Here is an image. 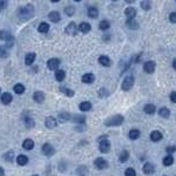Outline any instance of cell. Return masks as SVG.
<instances>
[{
    "label": "cell",
    "instance_id": "d4e9b609",
    "mask_svg": "<svg viewBox=\"0 0 176 176\" xmlns=\"http://www.w3.org/2000/svg\"><path fill=\"white\" fill-rule=\"evenodd\" d=\"M16 163L19 166H26L28 163V157L26 155H19L16 157Z\"/></svg>",
    "mask_w": 176,
    "mask_h": 176
},
{
    "label": "cell",
    "instance_id": "6da1fadb",
    "mask_svg": "<svg viewBox=\"0 0 176 176\" xmlns=\"http://www.w3.org/2000/svg\"><path fill=\"white\" fill-rule=\"evenodd\" d=\"M34 15V8L32 6H26V7H20L18 10V16L23 20H28Z\"/></svg>",
    "mask_w": 176,
    "mask_h": 176
},
{
    "label": "cell",
    "instance_id": "ffe728a7",
    "mask_svg": "<svg viewBox=\"0 0 176 176\" xmlns=\"http://www.w3.org/2000/svg\"><path fill=\"white\" fill-rule=\"evenodd\" d=\"M33 100L38 103H41L45 101V94L42 92H35L34 95H33Z\"/></svg>",
    "mask_w": 176,
    "mask_h": 176
},
{
    "label": "cell",
    "instance_id": "816d5d0a",
    "mask_svg": "<svg viewBox=\"0 0 176 176\" xmlns=\"http://www.w3.org/2000/svg\"><path fill=\"white\" fill-rule=\"evenodd\" d=\"M32 176H38V175H32Z\"/></svg>",
    "mask_w": 176,
    "mask_h": 176
},
{
    "label": "cell",
    "instance_id": "ee69618b",
    "mask_svg": "<svg viewBox=\"0 0 176 176\" xmlns=\"http://www.w3.org/2000/svg\"><path fill=\"white\" fill-rule=\"evenodd\" d=\"M74 121L78 122V123H83V122H85V116L76 115V116H74Z\"/></svg>",
    "mask_w": 176,
    "mask_h": 176
},
{
    "label": "cell",
    "instance_id": "f6af8a7d",
    "mask_svg": "<svg viewBox=\"0 0 176 176\" xmlns=\"http://www.w3.org/2000/svg\"><path fill=\"white\" fill-rule=\"evenodd\" d=\"M169 20H170V23L176 24V12H173L169 14Z\"/></svg>",
    "mask_w": 176,
    "mask_h": 176
},
{
    "label": "cell",
    "instance_id": "bcb514c9",
    "mask_svg": "<svg viewBox=\"0 0 176 176\" xmlns=\"http://www.w3.org/2000/svg\"><path fill=\"white\" fill-rule=\"evenodd\" d=\"M170 101L174 102V103H176V93L175 92H171L170 93Z\"/></svg>",
    "mask_w": 176,
    "mask_h": 176
},
{
    "label": "cell",
    "instance_id": "484cf974",
    "mask_svg": "<svg viewBox=\"0 0 176 176\" xmlns=\"http://www.w3.org/2000/svg\"><path fill=\"white\" fill-rule=\"evenodd\" d=\"M65 78H66L65 70H62V69H58V70H55V79H57V81L61 82V81L65 80Z\"/></svg>",
    "mask_w": 176,
    "mask_h": 176
},
{
    "label": "cell",
    "instance_id": "2e32d148",
    "mask_svg": "<svg viewBox=\"0 0 176 176\" xmlns=\"http://www.w3.org/2000/svg\"><path fill=\"white\" fill-rule=\"evenodd\" d=\"M143 111H145V113L148 114V115H153V114L156 112V107H155L153 103H147L145 107H143Z\"/></svg>",
    "mask_w": 176,
    "mask_h": 176
},
{
    "label": "cell",
    "instance_id": "9a60e30c",
    "mask_svg": "<svg viewBox=\"0 0 176 176\" xmlns=\"http://www.w3.org/2000/svg\"><path fill=\"white\" fill-rule=\"evenodd\" d=\"M99 63L102 65L103 67H109V66L112 65V61H111V59H109L108 57L101 55V57L99 58Z\"/></svg>",
    "mask_w": 176,
    "mask_h": 176
},
{
    "label": "cell",
    "instance_id": "7402d4cb",
    "mask_svg": "<svg viewBox=\"0 0 176 176\" xmlns=\"http://www.w3.org/2000/svg\"><path fill=\"white\" fill-rule=\"evenodd\" d=\"M91 25L88 24V23H81L80 25H79V27H78V29L80 31V32H82V33H88V32H91Z\"/></svg>",
    "mask_w": 176,
    "mask_h": 176
},
{
    "label": "cell",
    "instance_id": "f907efd6",
    "mask_svg": "<svg viewBox=\"0 0 176 176\" xmlns=\"http://www.w3.org/2000/svg\"><path fill=\"white\" fill-rule=\"evenodd\" d=\"M4 175H5L4 169H3V168H0V176H4Z\"/></svg>",
    "mask_w": 176,
    "mask_h": 176
},
{
    "label": "cell",
    "instance_id": "83f0119b",
    "mask_svg": "<svg viewBox=\"0 0 176 176\" xmlns=\"http://www.w3.org/2000/svg\"><path fill=\"white\" fill-rule=\"evenodd\" d=\"M126 25L130 28V29H137L138 28V23L135 19H128L126 21Z\"/></svg>",
    "mask_w": 176,
    "mask_h": 176
},
{
    "label": "cell",
    "instance_id": "3957f363",
    "mask_svg": "<svg viewBox=\"0 0 176 176\" xmlns=\"http://www.w3.org/2000/svg\"><path fill=\"white\" fill-rule=\"evenodd\" d=\"M99 149L101 153H108L111 150V143H109V141L107 140V137L103 136V137H100L99 138Z\"/></svg>",
    "mask_w": 176,
    "mask_h": 176
},
{
    "label": "cell",
    "instance_id": "9c48e42d",
    "mask_svg": "<svg viewBox=\"0 0 176 176\" xmlns=\"http://www.w3.org/2000/svg\"><path fill=\"white\" fill-rule=\"evenodd\" d=\"M66 33L68 35H72V37H74V35H76V33H78V26L74 23L68 24L67 27H66Z\"/></svg>",
    "mask_w": 176,
    "mask_h": 176
},
{
    "label": "cell",
    "instance_id": "5bb4252c",
    "mask_svg": "<svg viewBox=\"0 0 176 176\" xmlns=\"http://www.w3.org/2000/svg\"><path fill=\"white\" fill-rule=\"evenodd\" d=\"M154 171H155V166L153 163H150V162L145 163V166H143V173L146 175H151V174H154Z\"/></svg>",
    "mask_w": 176,
    "mask_h": 176
},
{
    "label": "cell",
    "instance_id": "e575fe53",
    "mask_svg": "<svg viewBox=\"0 0 176 176\" xmlns=\"http://www.w3.org/2000/svg\"><path fill=\"white\" fill-rule=\"evenodd\" d=\"M111 27V24H109V21H107V20H102L100 24H99V28L101 29V31H106V29H108Z\"/></svg>",
    "mask_w": 176,
    "mask_h": 176
},
{
    "label": "cell",
    "instance_id": "4dcf8cb0",
    "mask_svg": "<svg viewBox=\"0 0 176 176\" xmlns=\"http://www.w3.org/2000/svg\"><path fill=\"white\" fill-rule=\"evenodd\" d=\"M58 119H59L60 122H67V121L70 119V115H69L67 112H61V113L59 114Z\"/></svg>",
    "mask_w": 176,
    "mask_h": 176
},
{
    "label": "cell",
    "instance_id": "7dc6e473",
    "mask_svg": "<svg viewBox=\"0 0 176 176\" xmlns=\"http://www.w3.org/2000/svg\"><path fill=\"white\" fill-rule=\"evenodd\" d=\"M175 150H176V148H175V147H168V148H167V151H168L169 154H173Z\"/></svg>",
    "mask_w": 176,
    "mask_h": 176
},
{
    "label": "cell",
    "instance_id": "f1b7e54d",
    "mask_svg": "<svg viewBox=\"0 0 176 176\" xmlns=\"http://www.w3.org/2000/svg\"><path fill=\"white\" fill-rule=\"evenodd\" d=\"M13 89H14V93H16V94L20 95V94L25 93V86L21 85V83H16V85H14Z\"/></svg>",
    "mask_w": 176,
    "mask_h": 176
},
{
    "label": "cell",
    "instance_id": "ac0fdd59",
    "mask_svg": "<svg viewBox=\"0 0 176 176\" xmlns=\"http://www.w3.org/2000/svg\"><path fill=\"white\" fill-rule=\"evenodd\" d=\"M136 13H137V11H136L135 7H127L126 11H125V14L128 16V19H134Z\"/></svg>",
    "mask_w": 176,
    "mask_h": 176
},
{
    "label": "cell",
    "instance_id": "f5cc1de1",
    "mask_svg": "<svg viewBox=\"0 0 176 176\" xmlns=\"http://www.w3.org/2000/svg\"><path fill=\"white\" fill-rule=\"evenodd\" d=\"M0 93H1V91H0Z\"/></svg>",
    "mask_w": 176,
    "mask_h": 176
},
{
    "label": "cell",
    "instance_id": "8fae6325",
    "mask_svg": "<svg viewBox=\"0 0 176 176\" xmlns=\"http://www.w3.org/2000/svg\"><path fill=\"white\" fill-rule=\"evenodd\" d=\"M81 80H82V82H83V83L91 85V83H93V82H94L95 76H94V74H93V73H86V74H83V75H82Z\"/></svg>",
    "mask_w": 176,
    "mask_h": 176
},
{
    "label": "cell",
    "instance_id": "8992f818",
    "mask_svg": "<svg viewBox=\"0 0 176 176\" xmlns=\"http://www.w3.org/2000/svg\"><path fill=\"white\" fill-rule=\"evenodd\" d=\"M94 164L100 170H103V169H107L108 168V162L106 161L104 158H102V157H98L96 160L94 161Z\"/></svg>",
    "mask_w": 176,
    "mask_h": 176
},
{
    "label": "cell",
    "instance_id": "d6986e66",
    "mask_svg": "<svg viewBox=\"0 0 176 176\" xmlns=\"http://www.w3.org/2000/svg\"><path fill=\"white\" fill-rule=\"evenodd\" d=\"M150 140L153 141V142H158V141L162 140V134L158 132V130H154L150 134Z\"/></svg>",
    "mask_w": 176,
    "mask_h": 176
},
{
    "label": "cell",
    "instance_id": "cb8c5ba5",
    "mask_svg": "<svg viewBox=\"0 0 176 176\" xmlns=\"http://www.w3.org/2000/svg\"><path fill=\"white\" fill-rule=\"evenodd\" d=\"M88 16L89 18H92V19H95V18H98V15H99V10L96 8V7H94V6H92V7H89L88 8Z\"/></svg>",
    "mask_w": 176,
    "mask_h": 176
},
{
    "label": "cell",
    "instance_id": "e0dca14e",
    "mask_svg": "<svg viewBox=\"0 0 176 176\" xmlns=\"http://www.w3.org/2000/svg\"><path fill=\"white\" fill-rule=\"evenodd\" d=\"M79 108H80L81 112H88V111L92 109V103L89 101H83L79 104Z\"/></svg>",
    "mask_w": 176,
    "mask_h": 176
},
{
    "label": "cell",
    "instance_id": "c3c4849f",
    "mask_svg": "<svg viewBox=\"0 0 176 176\" xmlns=\"http://www.w3.org/2000/svg\"><path fill=\"white\" fill-rule=\"evenodd\" d=\"M6 5H7V3H6V1H0V10H1V8H5V7H6Z\"/></svg>",
    "mask_w": 176,
    "mask_h": 176
},
{
    "label": "cell",
    "instance_id": "603a6c76",
    "mask_svg": "<svg viewBox=\"0 0 176 176\" xmlns=\"http://www.w3.org/2000/svg\"><path fill=\"white\" fill-rule=\"evenodd\" d=\"M1 102L4 103V104H10L11 102H12V100H13V98H12V95L10 94V93H3V95H1Z\"/></svg>",
    "mask_w": 176,
    "mask_h": 176
},
{
    "label": "cell",
    "instance_id": "4fadbf2b",
    "mask_svg": "<svg viewBox=\"0 0 176 176\" xmlns=\"http://www.w3.org/2000/svg\"><path fill=\"white\" fill-rule=\"evenodd\" d=\"M48 19L52 21V23H59L61 16H60V13L57 12V11H53V12H49L48 14Z\"/></svg>",
    "mask_w": 176,
    "mask_h": 176
},
{
    "label": "cell",
    "instance_id": "681fc988",
    "mask_svg": "<svg viewBox=\"0 0 176 176\" xmlns=\"http://www.w3.org/2000/svg\"><path fill=\"white\" fill-rule=\"evenodd\" d=\"M173 68L176 70V59H174V60H173Z\"/></svg>",
    "mask_w": 176,
    "mask_h": 176
},
{
    "label": "cell",
    "instance_id": "d6a6232c",
    "mask_svg": "<svg viewBox=\"0 0 176 176\" xmlns=\"http://www.w3.org/2000/svg\"><path fill=\"white\" fill-rule=\"evenodd\" d=\"M38 31H39L40 33H47V32L49 31V25H48L47 23H41V24L39 25V27H38Z\"/></svg>",
    "mask_w": 176,
    "mask_h": 176
},
{
    "label": "cell",
    "instance_id": "836d02e7",
    "mask_svg": "<svg viewBox=\"0 0 176 176\" xmlns=\"http://www.w3.org/2000/svg\"><path fill=\"white\" fill-rule=\"evenodd\" d=\"M128 157H129V153H128L127 150H123V151L120 154V156H119V160H120V162L125 163V162L128 160Z\"/></svg>",
    "mask_w": 176,
    "mask_h": 176
},
{
    "label": "cell",
    "instance_id": "277c9868",
    "mask_svg": "<svg viewBox=\"0 0 176 176\" xmlns=\"http://www.w3.org/2000/svg\"><path fill=\"white\" fill-rule=\"evenodd\" d=\"M0 39L5 40L7 42V45H6L7 47H12V45L14 42V39L12 37V34L10 32H7V31H0Z\"/></svg>",
    "mask_w": 176,
    "mask_h": 176
},
{
    "label": "cell",
    "instance_id": "74e56055",
    "mask_svg": "<svg viewBox=\"0 0 176 176\" xmlns=\"http://www.w3.org/2000/svg\"><path fill=\"white\" fill-rule=\"evenodd\" d=\"M25 126H26V128H33L34 127V120L32 119V117H27V119H25Z\"/></svg>",
    "mask_w": 176,
    "mask_h": 176
},
{
    "label": "cell",
    "instance_id": "52a82bcc",
    "mask_svg": "<svg viewBox=\"0 0 176 176\" xmlns=\"http://www.w3.org/2000/svg\"><path fill=\"white\" fill-rule=\"evenodd\" d=\"M59 66H60V60L59 59H49L47 61V67L50 69V70H58L59 69Z\"/></svg>",
    "mask_w": 176,
    "mask_h": 176
},
{
    "label": "cell",
    "instance_id": "7a4b0ae2",
    "mask_svg": "<svg viewBox=\"0 0 176 176\" xmlns=\"http://www.w3.org/2000/svg\"><path fill=\"white\" fill-rule=\"evenodd\" d=\"M123 121H125V117H123L122 115H120V114H117V115L111 116L109 119L106 120L104 126H107V127H117V126L122 125Z\"/></svg>",
    "mask_w": 176,
    "mask_h": 176
},
{
    "label": "cell",
    "instance_id": "8d00e7d4",
    "mask_svg": "<svg viewBox=\"0 0 176 176\" xmlns=\"http://www.w3.org/2000/svg\"><path fill=\"white\" fill-rule=\"evenodd\" d=\"M65 13H66V15H68V16L74 15V13H75V7H74V6H67V7L65 8Z\"/></svg>",
    "mask_w": 176,
    "mask_h": 176
},
{
    "label": "cell",
    "instance_id": "f546056e",
    "mask_svg": "<svg viewBox=\"0 0 176 176\" xmlns=\"http://www.w3.org/2000/svg\"><path fill=\"white\" fill-rule=\"evenodd\" d=\"M158 115H160L161 117H169V115H170V111L167 108V107H162V108H160V111H158Z\"/></svg>",
    "mask_w": 176,
    "mask_h": 176
},
{
    "label": "cell",
    "instance_id": "ab89813d",
    "mask_svg": "<svg viewBox=\"0 0 176 176\" xmlns=\"http://www.w3.org/2000/svg\"><path fill=\"white\" fill-rule=\"evenodd\" d=\"M8 50L5 46H0V58H7Z\"/></svg>",
    "mask_w": 176,
    "mask_h": 176
},
{
    "label": "cell",
    "instance_id": "d590c367",
    "mask_svg": "<svg viewBox=\"0 0 176 176\" xmlns=\"http://www.w3.org/2000/svg\"><path fill=\"white\" fill-rule=\"evenodd\" d=\"M60 91H61V92H62L65 95H67V96H69V98L74 96V91H72V89H68V88L61 87V88H60Z\"/></svg>",
    "mask_w": 176,
    "mask_h": 176
},
{
    "label": "cell",
    "instance_id": "b9f144b4",
    "mask_svg": "<svg viewBox=\"0 0 176 176\" xmlns=\"http://www.w3.org/2000/svg\"><path fill=\"white\" fill-rule=\"evenodd\" d=\"M150 6H151L150 1H141V7H142L143 10H146V11L150 10Z\"/></svg>",
    "mask_w": 176,
    "mask_h": 176
},
{
    "label": "cell",
    "instance_id": "5b68a950",
    "mask_svg": "<svg viewBox=\"0 0 176 176\" xmlns=\"http://www.w3.org/2000/svg\"><path fill=\"white\" fill-rule=\"evenodd\" d=\"M134 86V78H133V75H128V76H126L125 78V80L122 81V91H125V92H127V91H129L130 88Z\"/></svg>",
    "mask_w": 176,
    "mask_h": 176
},
{
    "label": "cell",
    "instance_id": "4316f807",
    "mask_svg": "<svg viewBox=\"0 0 176 176\" xmlns=\"http://www.w3.org/2000/svg\"><path fill=\"white\" fill-rule=\"evenodd\" d=\"M34 60H35V53H28L25 58V63L27 66H31V65H33Z\"/></svg>",
    "mask_w": 176,
    "mask_h": 176
},
{
    "label": "cell",
    "instance_id": "60d3db41",
    "mask_svg": "<svg viewBox=\"0 0 176 176\" xmlns=\"http://www.w3.org/2000/svg\"><path fill=\"white\" fill-rule=\"evenodd\" d=\"M125 175L126 176H136V171L134 168H127L125 171Z\"/></svg>",
    "mask_w": 176,
    "mask_h": 176
},
{
    "label": "cell",
    "instance_id": "30bf717a",
    "mask_svg": "<svg viewBox=\"0 0 176 176\" xmlns=\"http://www.w3.org/2000/svg\"><path fill=\"white\" fill-rule=\"evenodd\" d=\"M45 126L47 127V128H49V129H52V128H55L57 126H58V121L53 117V116H48V117H46V120H45Z\"/></svg>",
    "mask_w": 176,
    "mask_h": 176
},
{
    "label": "cell",
    "instance_id": "7c38bea8",
    "mask_svg": "<svg viewBox=\"0 0 176 176\" xmlns=\"http://www.w3.org/2000/svg\"><path fill=\"white\" fill-rule=\"evenodd\" d=\"M42 153H44V155H46V156H52L53 154L55 153V150H54V148H53L49 143H45V145L42 146Z\"/></svg>",
    "mask_w": 176,
    "mask_h": 176
},
{
    "label": "cell",
    "instance_id": "44dd1931",
    "mask_svg": "<svg viewBox=\"0 0 176 176\" xmlns=\"http://www.w3.org/2000/svg\"><path fill=\"white\" fill-rule=\"evenodd\" d=\"M23 147L25 150H32L34 148V141L31 140V138H26L23 143Z\"/></svg>",
    "mask_w": 176,
    "mask_h": 176
},
{
    "label": "cell",
    "instance_id": "ba28073f",
    "mask_svg": "<svg viewBox=\"0 0 176 176\" xmlns=\"http://www.w3.org/2000/svg\"><path fill=\"white\" fill-rule=\"evenodd\" d=\"M155 68H156V63L154 61H147L143 65V70L148 74H151L155 72Z\"/></svg>",
    "mask_w": 176,
    "mask_h": 176
},
{
    "label": "cell",
    "instance_id": "1f68e13d",
    "mask_svg": "<svg viewBox=\"0 0 176 176\" xmlns=\"http://www.w3.org/2000/svg\"><path fill=\"white\" fill-rule=\"evenodd\" d=\"M128 136H129L130 140H137L140 137V130L138 129H132V130H129Z\"/></svg>",
    "mask_w": 176,
    "mask_h": 176
},
{
    "label": "cell",
    "instance_id": "7bdbcfd3",
    "mask_svg": "<svg viewBox=\"0 0 176 176\" xmlns=\"http://www.w3.org/2000/svg\"><path fill=\"white\" fill-rule=\"evenodd\" d=\"M13 156H14L13 151H8L7 154H5V158H6V161H7V162H11V161L13 160Z\"/></svg>",
    "mask_w": 176,
    "mask_h": 176
},
{
    "label": "cell",
    "instance_id": "f35d334b",
    "mask_svg": "<svg viewBox=\"0 0 176 176\" xmlns=\"http://www.w3.org/2000/svg\"><path fill=\"white\" fill-rule=\"evenodd\" d=\"M173 163H174V158H173L171 155H168L163 158V164L164 166H171Z\"/></svg>",
    "mask_w": 176,
    "mask_h": 176
}]
</instances>
